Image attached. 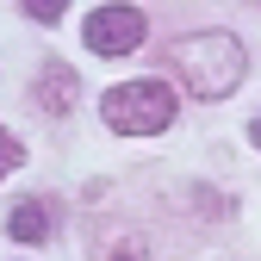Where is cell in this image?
Instances as JSON below:
<instances>
[{
    "label": "cell",
    "mask_w": 261,
    "mask_h": 261,
    "mask_svg": "<svg viewBox=\"0 0 261 261\" xmlns=\"http://www.w3.org/2000/svg\"><path fill=\"white\" fill-rule=\"evenodd\" d=\"M100 118L112 130H124V137H155V130L174 124V87L155 81V75L124 81V87H112L106 100H100Z\"/></svg>",
    "instance_id": "cell-2"
},
{
    "label": "cell",
    "mask_w": 261,
    "mask_h": 261,
    "mask_svg": "<svg viewBox=\"0 0 261 261\" xmlns=\"http://www.w3.org/2000/svg\"><path fill=\"white\" fill-rule=\"evenodd\" d=\"M100 261H149V249H143L137 237H112V243L100 249Z\"/></svg>",
    "instance_id": "cell-6"
},
{
    "label": "cell",
    "mask_w": 261,
    "mask_h": 261,
    "mask_svg": "<svg viewBox=\"0 0 261 261\" xmlns=\"http://www.w3.org/2000/svg\"><path fill=\"white\" fill-rule=\"evenodd\" d=\"M19 7H25L31 19H44V25H50V19H62V13H69V0H19Z\"/></svg>",
    "instance_id": "cell-7"
},
{
    "label": "cell",
    "mask_w": 261,
    "mask_h": 261,
    "mask_svg": "<svg viewBox=\"0 0 261 261\" xmlns=\"http://www.w3.org/2000/svg\"><path fill=\"white\" fill-rule=\"evenodd\" d=\"M38 100H44V112H69V106H75V75H69V69H44Z\"/></svg>",
    "instance_id": "cell-5"
},
{
    "label": "cell",
    "mask_w": 261,
    "mask_h": 261,
    "mask_svg": "<svg viewBox=\"0 0 261 261\" xmlns=\"http://www.w3.org/2000/svg\"><path fill=\"white\" fill-rule=\"evenodd\" d=\"M7 230H13L19 243H44V237H50V218H44V205H38V199H25V205H13V212H7Z\"/></svg>",
    "instance_id": "cell-4"
},
{
    "label": "cell",
    "mask_w": 261,
    "mask_h": 261,
    "mask_svg": "<svg viewBox=\"0 0 261 261\" xmlns=\"http://www.w3.org/2000/svg\"><path fill=\"white\" fill-rule=\"evenodd\" d=\"M168 75H180L193 100H224V93L243 87L249 56L230 31H187V38L168 44Z\"/></svg>",
    "instance_id": "cell-1"
},
{
    "label": "cell",
    "mask_w": 261,
    "mask_h": 261,
    "mask_svg": "<svg viewBox=\"0 0 261 261\" xmlns=\"http://www.w3.org/2000/svg\"><path fill=\"white\" fill-rule=\"evenodd\" d=\"M81 38L93 56H130L143 44V13L137 7H93L87 25H81Z\"/></svg>",
    "instance_id": "cell-3"
},
{
    "label": "cell",
    "mask_w": 261,
    "mask_h": 261,
    "mask_svg": "<svg viewBox=\"0 0 261 261\" xmlns=\"http://www.w3.org/2000/svg\"><path fill=\"white\" fill-rule=\"evenodd\" d=\"M19 162H25V149L13 143V130H0V180H7V174L19 168Z\"/></svg>",
    "instance_id": "cell-8"
},
{
    "label": "cell",
    "mask_w": 261,
    "mask_h": 261,
    "mask_svg": "<svg viewBox=\"0 0 261 261\" xmlns=\"http://www.w3.org/2000/svg\"><path fill=\"white\" fill-rule=\"evenodd\" d=\"M249 137H255V149H261V112H255V124H249Z\"/></svg>",
    "instance_id": "cell-9"
}]
</instances>
